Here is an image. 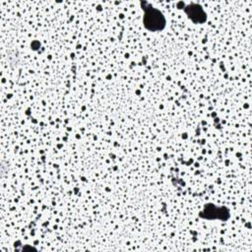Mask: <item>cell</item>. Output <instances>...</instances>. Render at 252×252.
<instances>
[{"mask_svg":"<svg viewBox=\"0 0 252 252\" xmlns=\"http://www.w3.org/2000/svg\"><path fill=\"white\" fill-rule=\"evenodd\" d=\"M144 26L152 32L161 31L165 27V19L160 11L155 8H148L144 14Z\"/></svg>","mask_w":252,"mask_h":252,"instance_id":"obj_1","label":"cell"},{"mask_svg":"<svg viewBox=\"0 0 252 252\" xmlns=\"http://www.w3.org/2000/svg\"><path fill=\"white\" fill-rule=\"evenodd\" d=\"M185 12L188 15V18H190L194 23H204L206 21L207 15L199 5L191 4L185 8Z\"/></svg>","mask_w":252,"mask_h":252,"instance_id":"obj_2","label":"cell"}]
</instances>
